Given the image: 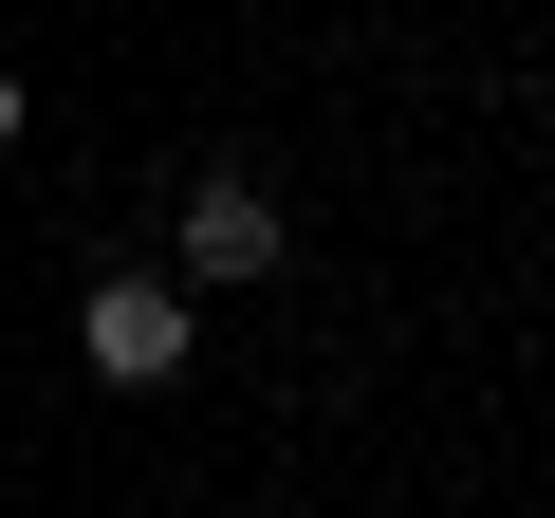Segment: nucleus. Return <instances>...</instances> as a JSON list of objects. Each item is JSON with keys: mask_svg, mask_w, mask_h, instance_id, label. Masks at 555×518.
<instances>
[{"mask_svg": "<svg viewBox=\"0 0 555 518\" xmlns=\"http://www.w3.org/2000/svg\"><path fill=\"white\" fill-rule=\"evenodd\" d=\"M75 352L112 389H185V279H93L75 297Z\"/></svg>", "mask_w": 555, "mask_h": 518, "instance_id": "nucleus-1", "label": "nucleus"}, {"mask_svg": "<svg viewBox=\"0 0 555 518\" xmlns=\"http://www.w3.org/2000/svg\"><path fill=\"white\" fill-rule=\"evenodd\" d=\"M185 279L222 297V279H278V204L259 185H185Z\"/></svg>", "mask_w": 555, "mask_h": 518, "instance_id": "nucleus-2", "label": "nucleus"}, {"mask_svg": "<svg viewBox=\"0 0 555 518\" xmlns=\"http://www.w3.org/2000/svg\"><path fill=\"white\" fill-rule=\"evenodd\" d=\"M0 167H20V75H0Z\"/></svg>", "mask_w": 555, "mask_h": 518, "instance_id": "nucleus-3", "label": "nucleus"}]
</instances>
